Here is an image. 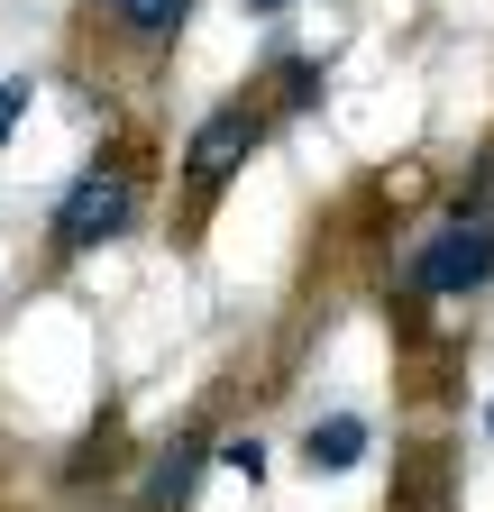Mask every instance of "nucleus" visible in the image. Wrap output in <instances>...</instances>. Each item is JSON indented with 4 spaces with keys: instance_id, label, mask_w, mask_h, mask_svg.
Segmentation results:
<instances>
[{
    "instance_id": "nucleus-4",
    "label": "nucleus",
    "mask_w": 494,
    "mask_h": 512,
    "mask_svg": "<svg viewBox=\"0 0 494 512\" xmlns=\"http://www.w3.org/2000/svg\"><path fill=\"white\" fill-rule=\"evenodd\" d=\"M193 10L202 0H74V19H65V64L83 83V101L101 110L110 101V74L119 64H138V74H165L174 46L193 37Z\"/></svg>"
},
{
    "instance_id": "nucleus-11",
    "label": "nucleus",
    "mask_w": 494,
    "mask_h": 512,
    "mask_svg": "<svg viewBox=\"0 0 494 512\" xmlns=\"http://www.w3.org/2000/svg\"><path fill=\"white\" fill-rule=\"evenodd\" d=\"M28 101H37V74H0V147L19 138V119H28Z\"/></svg>"
},
{
    "instance_id": "nucleus-7",
    "label": "nucleus",
    "mask_w": 494,
    "mask_h": 512,
    "mask_svg": "<svg viewBox=\"0 0 494 512\" xmlns=\"http://www.w3.org/2000/svg\"><path fill=\"white\" fill-rule=\"evenodd\" d=\"M138 458H147V439L129 430V403H119V394H101V412H92V421L65 439V458H55V494H65V503H92V494H129Z\"/></svg>"
},
{
    "instance_id": "nucleus-6",
    "label": "nucleus",
    "mask_w": 494,
    "mask_h": 512,
    "mask_svg": "<svg viewBox=\"0 0 494 512\" xmlns=\"http://www.w3.org/2000/svg\"><path fill=\"white\" fill-rule=\"evenodd\" d=\"M220 467V394L193 403L165 439H147V458L119 494V512H202V476Z\"/></svg>"
},
{
    "instance_id": "nucleus-1",
    "label": "nucleus",
    "mask_w": 494,
    "mask_h": 512,
    "mask_svg": "<svg viewBox=\"0 0 494 512\" xmlns=\"http://www.w3.org/2000/svg\"><path fill=\"white\" fill-rule=\"evenodd\" d=\"M165 202V138L147 119H110L101 147L74 165V183L55 192V211L37 229V266H28V293H55L65 275H83L101 247L138 238Z\"/></svg>"
},
{
    "instance_id": "nucleus-14",
    "label": "nucleus",
    "mask_w": 494,
    "mask_h": 512,
    "mask_svg": "<svg viewBox=\"0 0 494 512\" xmlns=\"http://www.w3.org/2000/svg\"><path fill=\"white\" fill-rule=\"evenodd\" d=\"M485 439H494V394H485Z\"/></svg>"
},
{
    "instance_id": "nucleus-10",
    "label": "nucleus",
    "mask_w": 494,
    "mask_h": 512,
    "mask_svg": "<svg viewBox=\"0 0 494 512\" xmlns=\"http://www.w3.org/2000/svg\"><path fill=\"white\" fill-rule=\"evenodd\" d=\"M366 448H376V421L366 412H321V421H302L293 458L312 476H348V467H366Z\"/></svg>"
},
{
    "instance_id": "nucleus-9",
    "label": "nucleus",
    "mask_w": 494,
    "mask_h": 512,
    "mask_svg": "<svg viewBox=\"0 0 494 512\" xmlns=\"http://www.w3.org/2000/svg\"><path fill=\"white\" fill-rule=\"evenodd\" d=\"M266 92V110H275V128H293V119H312L321 101H330V55L321 46H275L257 74H247Z\"/></svg>"
},
{
    "instance_id": "nucleus-5",
    "label": "nucleus",
    "mask_w": 494,
    "mask_h": 512,
    "mask_svg": "<svg viewBox=\"0 0 494 512\" xmlns=\"http://www.w3.org/2000/svg\"><path fill=\"white\" fill-rule=\"evenodd\" d=\"M440 165L430 156H394V165H366L339 202H330V238L348 256H366V266H394V256L430 229V211H440Z\"/></svg>"
},
{
    "instance_id": "nucleus-2",
    "label": "nucleus",
    "mask_w": 494,
    "mask_h": 512,
    "mask_svg": "<svg viewBox=\"0 0 494 512\" xmlns=\"http://www.w3.org/2000/svg\"><path fill=\"white\" fill-rule=\"evenodd\" d=\"M266 138H284V128H275V110H266L257 83L220 92L193 128H183V147H174V192H165V238H174V256H202V247H211L220 202L247 183V165L266 156Z\"/></svg>"
},
{
    "instance_id": "nucleus-3",
    "label": "nucleus",
    "mask_w": 494,
    "mask_h": 512,
    "mask_svg": "<svg viewBox=\"0 0 494 512\" xmlns=\"http://www.w3.org/2000/svg\"><path fill=\"white\" fill-rule=\"evenodd\" d=\"M385 284L440 302V311H476L494 293V128L476 138L467 174L440 192V211H430V229L385 266Z\"/></svg>"
},
{
    "instance_id": "nucleus-8",
    "label": "nucleus",
    "mask_w": 494,
    "mask_h": 512,
    "mask_svg": "<svg viewBox=\"0 0 494 512\" xmlns=\"http://www.w3.org/2000/svg\"><path fill=\"white\" fill-rule=\"evenodd\" d=\"M376 512H458V439L440 421H412L385 458V503Z\"/></svg>"
},
{
    "instance_id": "nucleus-13",
    "label": "nucleus",
    "mask_w": 494,
    "mask_h": 512,
    "mask_svg": "<svg viewBox=\"0 0 494 512\" xmlns=\"http://www.w3.org/2000/svg\"><path fill=\"white\" fill-rule=\"evenodd\" d=\"M238 10H257V19H275V10H293V0H238Z\"/></svg>"
},
{
    "instance_id": "nucleus-12",
    "label": "nucleus",
    "mask_w": 494,
    "mask_h": 512,
    "mask_svg": "<svg viewBox=\"0 0 494 512\" xmlns=\"http://www.w3.org/2000/svg\"><path fill=\"white\" fill-rule=\"evenodd\" d=\"M220 467L257 485V476H266V439H257V430H238V439H220Z\"/></svg>"
}]
</instances>
